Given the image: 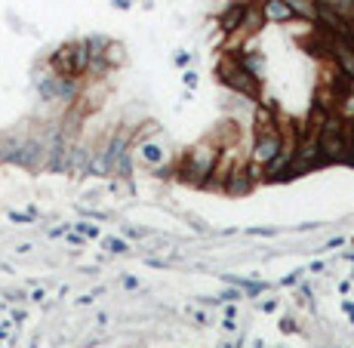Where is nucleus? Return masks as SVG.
Instances as JSON below:
<instances>
[{
    "mask_svg": "<svg viewBox=\"0 0 354 348\" xmlns=\"http://www.w3.org/2000/svg\"><path fill=\"white\" fill-rule=\"evenodd\" d=\"M262 16L271 19V22H287V19H293V10L284 4V0H265V4H262Z\"/></svg>",
    "mask_w": 354,
    "mask_h": 348,
    "instance_id": "39448f33",
    "label": "nucleus"
},
{
    "mask_svg": "<svg viewBox=\"0 0 354 348\" xmlns=\"http://www.w3.org/2000/svg\"><path fill=\"white\" fill-rule=\"evenodd\" d=\"M284 145V133L278 130V124L271 121L268 111L256 114V145H253V164L256 167H268L274 161V154Z\"/></svg>",
    "mask_w": 354,
    "mask_h": 348,
    "instance_id": "f03ea898",
    "label": "nucleus"
},
{
    "mask_svg": "<svg viewBox=\"0 0 354 348\" xmlns=\"http://www.w3.org/2000/svg\"><path fill=\"white\" fill-rule=\"evenodd\" d=\"M348 164H354V121L348 127Z\"/></svg>",
    "mask_w": 354,
    "mask_h": 348,
    "instance_id": "9b49d317",
    "label": "nucleus"
},
{
    "mask_svg": "<svg viewBox=\"0 0 354 348\" xmlns=\"http://www.w3.org/2000/svg\"><path fill=\"white\" fill-rule=\"evenodd\" d=\"M284 4L293 10V16H302V19H318V4L314 0H284Z\"/></svg>",
    "mask_w": 354,
    "mask_h": 348,
    "instance_id": "6e6552de",
    "label": "nucleus"
},
{
    "mask_svg": "<svg viewBox=\"0 0 354 348\" xmlns=\"http://www.w3.org/2000/svg\"><path fill=\"white\" fill-rule=\"evenodd\" d=\"M139 154H142V161H148V164H161V161H164V151L157 148L154 142H145V145L139 148Z\"/></svg>",
    "mask_w": 354,
    "mask_h": 348,
    "instance_id": "1a4fd4ad",
    "label": "nucleus"
},
{
    "mask_svg": "<svg viewBox=\"0 0 354 348\" xmlns=\"http://www.w3.org/2000/svg\"><path fill=\"white\" fill-rule=\"evenodd\" d=\"M219 164V151L210 145H198L188 154V179L191 182H204V176H213Z\"/></svg>",
    "mask_w": 354,
    "mask_h": 348,
    "instance_id": "7ed1b4c3",
    "label": "nucleus"
},
{
    "mask_svg": "<svg viewBox=\"0 0 354 348\" xmlns=\"http://www.w3.org/2000/svg\"><path fill=\"white\" fill-rule=\"evenodd\" d=\"M321 164H348V127L339 114H324L318 127Z\"/></svg>",
    "mask_w": 354,
    "mask_h": 348,
    "instance_id": "f257e3e1",
    "label": "nucleus"
},
{
    "mask_svg": "<svg viewBox=\"0 0 354 348\" xmlns=\"http://www.w3.org/2000/svg\"><path fill=\"white\" fill-rule=\"evenodd\" d=\"M185 84H188V87H194V84H198V74L188 71V74H185Z\"/></svg>",
    "mask_w": 354,
    "mask_h": 348,
    "instance_id": "f8f14e48",
    "label": "nucleus"
},
{
    "mask_svg": "<svg viewBox=\"0 0 354 348\" xmlns=\"http://www.w3.org/2000/svg\"><path fill=\"white\" fill-rule=\"evenodd\" d=\"M222 299H228V302H234V299H241V293H238V290H228V293H225Z\"/></svg>",
    "mask_w": 354,
    "mask_h": 348,
    "instance_id": "ddd939ff",
    "label": "nucleus"
},
{
    "mask_svg": "<svg viewBox=\"0 0 354 348\" xmlns=\"http://www.w3.org/2000/svg\"><path fill=\"white\" fill-rule=\"evenodd\" d=\"M219 77H222L231 90H238V93H244V96H253V93H256V77H250V74L238 65V59H225V62L219 65Z\"/></svg>",
    "mask_w": 354,
    "mask_h": 348,
    "instance_id": "20e7f679",
    "label": "nucleus"
},
{
    "mask_svg": "<svg viewBox=\"0 0 354 348\" xmlns=\"http://www.w3.org/2000/svg\"><path fill=\"white\" fill-rule=\"evenodd\" d=\"M238 65H241L250 77H256V81H259V74L265 71V59H262V53H247V56L238 59Z\"/></svg>",
    "mask_w": 354,
    "mask_h": 348,
    "instance_id": "0eeeda50",
    "label": "nucleus"
},
{
    "mask_svg": "<svg viewBox=\"0 0 354 348\" xmlns=\"http://www.w3.org/2000/svg\"><path fill=\"white\" fill-rule=\"evenodd\" d=\"M244 16H247V7L244 4H231L228 10H225V16H222V31H228V34H234L241 28V22H244Z\"/></svg>",
    "mask_w": 354,
    "mask_h": 348,
    "instance_id": "423d86ee",
    "label": "nucleus"
},
{
    "mask_svg": "<svg viewBox=\"0 0 354 348\" xmlns=\"http://www.w3.org/2000/svg\"><path fill=\"white\" fill-rule=\"evenodd\" d=\"M105 247H108L111 253H127V244H124V241H114V238H108Z\"/></svg>",
    "mask_w": 354,
    "mask_h": 348,
    "instance_id": "9d476101",
    "label": "nucleus"
}]
</instances>
